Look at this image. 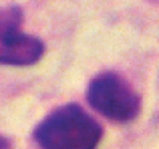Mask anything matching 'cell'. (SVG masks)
<instances>
[{"instance_id": "1", "label": "cell", "mask_w": 159, "mask_h": 149, "mask_svg": "<svg viewBox=\"0 0 159 149\" xmlns=\"http://www.w3.org/2000/svg\"><path fill=\"white\" fill-rule=\"evenodd\" d=\"M101 137V125L79 105L52 111L34 129L40 149H97Z\"/></svg>"}, {"instance_id": "3", "label": "cell", "mask_w": 159, "mask_h": 149, "mask_svg": "<svg viewBox=\"0 0 159 149\" xmlns=\"http://www.w3.org/2000/svg\"><path fill=\"white\" fill-rule=\"evenodd\" d=\"M22 10L18 6L0 8V65L28 67L43 59L44 44L22 32Z\"/></svg>"}, {"instance_id": "4", "label": "cell", "mask_w": 159, "mask_h": 149, "mask_svg": "<svg viewBox=\"0 0 159 149\" xmlns=\"http://www.w3.org/2000/svg\"><path fill=\"white\" fill-rule=\"evenodd\" d=\"M8 147H10V143H8L4 137H0V149H8Z\"/></svg>"}, {"instance_id": "2", "label": "cell", "mask_w": 159, "mask_h": 149, "mask_svg": "<svg viewBox=\"0 0 159 149\" xmlns=\"http://www.w3.org/2000/svg\"><path fill=\"white\" fill-rule=\"evenodd\" d=\"M87 99L95 111L117 123L135 119L141 109L139 95L117 73H103L95 77L87 89Z\"/></svg>"}]
</instances>
